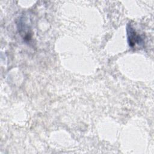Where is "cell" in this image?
<instances>
[{"label": "cell", "mask_w": 154, "mask_h": 154, "mask_svg": "<svg viewBox=\"0 0 154 154\" xmlns=\"http://www.w3.org/2000/svg\"><path fill=\"white\" fill-rule=\"evenodd\" d=\"M127 32L128 42L131 47L134 48L136 45H141L143 43V38L137 32L131 24H128V25Z\"/></svg>", "instance_id": "1"}]
</instances>
